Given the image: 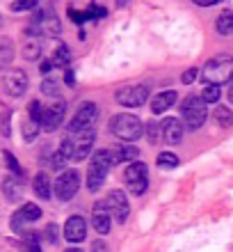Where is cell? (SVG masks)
Here are the masks:
<instances>
[{"mask_svg": "<svg viewBox=\"0 0 233 252\" xmlns=\"http://www.w3.org/2000/svg\"><path fill=\"white\" fill-rule=\"evenodd\" d=\"M231 76H233V58H229V55H220V58L208 60L206 66L201 69V78H204L206 85H222V83L231 80Z\"/></svg>", "mask_w": 233, "mask_h": 252, "instance_id": "1", "label": "cell"}, {"mask_svg": "<svg viewBox=\"0 0 233 252\" xmlns=\"http://www.w3.org/2000/svg\"><path fill=\"white\" fill-rule=\"evenodd\" d=\"M112 163H114L112 152L101 149V152L94 154L92 163H89V170H87V188H89V190H99V188L103 186V179H105V174Z\"/></svg>", "mask_w": 233, "mask_h": 252, "instance_id": "2", "label": "cell"}, {"mask_svg": "<svg viewBox=\"0 0 233 252\" xmlns=\"http://www.w3.org/2000/svg\"><path fill=\"white\" fill-rule=\"evenodd\" d=\"M110 131L119 140H124V142H133V140H137L142 133H144V126H142V122L137 120L135 115L121 113V115H114L112 117Z\"/></svg>", "mask_w": 233, "mask_h": 252, "instance_id": "3", "label": "cell"}, {"mask_svg": "<svg viewBox=\"0 0 233 252\" xmlns=\"http://www.w3.org/2000/svg\"><path fill=\"white\" fill-rule=\"evenodd\" d=\"M181 113H183L185 124L194 131V128L204 126V122H206V117H208V108H206V103H204V99H199V96H187V99L183 101V106H181Z\"/></svg>", "mask_w": 233, "mask_h": 252, "instance_id": "4", "label": "cell"}, {"mask_svg": "<svg viewBox=\"0 0 233 252\" xmlns=\"http://www.w3.org/2000/svg\"><path fill=\"white\" fill-rule=\"evenodd\" d=\"M124 179H126L128 190L133 192V195H142V192L147 190V184H149V170H147V165H144V163H140V160L130 163V165L126 167Z\"/></svg>", "mask_w": 233, "mask_h": 252, "instance_id": "5", "label": "cell"}, {"mask_svg": "<svg viewBox=\"0 0 233 252\" xmlns=\"http://www.w3.org/2000/svg\"><path fill=\"white\" fill-rule=\"evenodd\" d=\"M149 94H151V90L147 85H126L117 90V101H119L121 106L140 108L147 103Z\"/></svg>", "mask_w": 233, "mask_h": 252, "instance_id": "6", "label": "cell"}, {"mask_svg": "<svg viewBox=\"0 0 233 252\" xmlns=\"http://www.w3.org/2000/svg\"><path fill=\"white\" fill-rule=\"evenodd\" d=\"M78 188H80V174L76 170H67V172H62L55 179V197L67 202L78 192Z\"/></svg>", "mask_w": 233, "mask_h": 252, "instance_id": "7", "label": "cell"}, {"mask_svg": "<svg viewBox=\"0 0 233 252\" xmlns=\"http://www.w3.org/2000/svg\"><path fill=\"white\" fill-rule=\"evenodd\" d=\"M96 117H99V108H96V103H82V106L76 110L74 120H71V124H69V131L71 133L89 131L92 124L96 122Z\"/></svg>", "mask_w": 233, "mask_h": 252, "instance_id": "8", "label": "cell"}, {"mask_svg": "<svg viewBox=\"0 0 233 252\" xmlns=\"http://www.w3.org/2000/svg\"><path fill=\"white\" fill-rule=\"evenodd\" d=\"M64 113H67V103L64 101H57L53 106L44 108V115H41V128L48 133H53L55 128H60V124L64 122Z\"/></svg>", "mask_w": 233, "mask_h": 252, "instance_id": "9", "label": "cell"}, {"mask_svg": "<svg viewBox=\"0 0 233 252\" xmlns=\"http://www.w3.org/2000/svg\"><path fill=\"white\" fill-rule=\"evenodd\" d=\"M2 85H5V92L9 96H23L27 90V76L26 71H21V69H9L5 73V78H2Z\"/></svg>", "mask_w": 233, "mask_h": 252, "instance_id": "10", "label": "cell"}, {"mask_svg": "<svg viewBox=\"0 0 233 252\" xmlns=\"http://www.w3.org/2000/svg\"><path fill=\"white\" fill-rule=\"evenodd\" d=\"M107 209L117 216V220L119 222H126L128 218V211H130V206H128V197L124 190H112L110 195H107Z\"/></svg>", "mask_w": 233, "mask_h": 252, "instance_id": "11", "label": "cell"}, {"mask_svg": "<svg viewBox=\"0 0 233 252\" xmlns=\"http://www.w3.org/2000/svg\"><path fill=\"white\" fill-rule=\"evenodd\" d=\"M94 138H96V133H94V128L78 133V140L74 142V158H71V160H85L87 156L92 154Z\"/></svg>", "mask_w": 233, "mask_h": 252, "instance_id": "12", "label": "cell"}, {"mask_svg": "<svg viewBox=\"0 0 233 252\" xmlns=\"http://www.w3.org/2000/svg\"><path fill=\"white\" fill-rule=\"evenodd\" d=\"M85 234H87V225L80 216H71L64 222V239L71 241V243H80V241L85 239Z\"/></svg>", "mask_w": 233, "mask_h": 252, "instance_id": "13", "label": "cell"}, {"mask_svg": "<svg viewBox=\"0 0 233 252\" xmlns=\"http://www.w3.org/2000/svg\"><path fill=\"white\" fill-rule=\"evenodd\" d=\"M160 126H162V140L167 145H179L183 140V124L176 117H167L165 122H160Z\"/></svg>", "mask_w": 233, "mask_h": 252, "instance_id": "14", "label": "cell"}, {"mask_svg": "<svg viewBox=\"0 0 233 252\" xmlns=\"http://www.w3.org/2000/svg\"><path fill=\"white\" fill-rule=\"evenodd\" d=\"M37 30H39L41 34L55 37V34L62 32V23H60V19H57L55 14H51V12H39V16H37Z\"/></svg>", "mask_w": 233, "mask_h": 252, "instance_id": "15", "label": "cell"}, {"mask_svg": "<svg viewBox=\"0 0 233 252\" xmlns=\"http://www.w3.org/2000/svg\"><path fill=\"white\" fill-rule=\"evenodd\" d=\"M2 192H5V197L9 199V202H16V199L23 197V181L19 179V177H5L2 179Z\"/></svg>", "mask_w": 233, "mask_h": 252, "instance_id": "16", "label": "cell"}, {"mask_svg": "<svg viewBox=\"0 0 233 252\" xmlns=\"http://www.w3.org/2000/svg\"><path fill=\"white\" fill-rule=\"evenodd\" d=\"M71 158H74V142H71V140H62V145L57 147V152L53 154V167L60 170V167H64Z\"/></svg>", "mask_w": 233, "mask_h": 252, "instance_id": "17", "label": "cell"}, {"mask_svg": "<svg viewBox=\"0 0 233 252\" xmlns=\"http://www.w3.org/2000/svg\"><path fill=\"white\" fill-rule=\"evenodd\" d=\"M176 99H179V96H176V92H174V90L160 92L158 96H155V99L151 101V110H154L155 115H162L165 110H169V108H172L174 103H176Z\"/></svg>", "mask_w": 233, "mask_h": 252, "instance_id": "18", "label": "cell"}, {"mask_svg": "<svg viewBox=\"0 0 233 252\" xmlns=\"http://www.w3.org/2000/svg\"><path fill=\"white\" fill-rule=\"evenodd\" d=\"M92 225H94V229H96L99 234H107V232H110L112 220H110V213L103 211V204H96V213L92 216Z\"/></svg>", "mask_w": 233, "mask_h": 252, "instance_id": "19", "label": "cell"}, {"mask_svg": "<svg viewBox=\"0 0 233 252\" xmlns=\"http://www.w3.org/2000/svg\"><path fill=\"white\" fill-rule=\"evenodd\" d=\"M16 218H19L21 222H37V220L41 218V209L37 204H32V202H27V204H23L19 209Z\"/></svg>", "mask_w": 233, "mask_h": 252, "instance_id": "20", "label": "cell"}, {"mask_svg": "<svg viewBox=\"0 0 233 252\" xmlns=\"http://www.w3.org/2000/svg\"><path fill=\"white\" fill-rule=\"evenodd\" d=\"M32 188H34V195L37 197H41V199H51V179H48V174H37L34 177V184H32Z\"/></svg>", "mask_w": 233, "mask_h": 252, "instance_id": "21", "label": "cell"}, {"mask_svg": "<svg viewBox=\"0 0 233 252\" xmlns=\"http://www.w3.org/2000/svg\"><path fill=\"white\" fill-rule=\"evenodd\" d=\"M14 41L9 37H0V69H5L14 60Z\"/></svg>", "mask_w": 233, "mask_h": 252, "instance_id": "22", "label": "cell"}, {"mask_svg": "<svg viewBox=\"0 0 233 252\" xmlns=\"http://www.w3.org/2000/svg\"><path fill=\"white\" fill-rule=\"evenodd\" d=\"M140 156V152H137V147H133L130 142H126V145H121L117 152L112 154L114 163H121V160H135Z\"/></svg>", "mask_w": 233, "mask_h": 252, "instance_id": "23", "label": "cell"}, {"mask_svg": "<svg viewBox=\"0 0 233 252\" xmlns=\"http://www.w3.org/2000/svg\"><path fill=\"white\" fill-rule=\"evenodd\" d=\"M215 30L220 34H231L233 32V14L231 12H222L215 21Z\"/></svg>", "mask_w": 233, "mask_h": 252, "instance_id": "24", "label": "cell"}, {"mask_svg": "<svg viewBox=\"0 0 233 252\" xmlns=\"http://www.w3.org/2000/svg\"><path fill=\"white\" fill-rule=\"evenodd\" d=\"M21 55L26 58V60H39L41 58V44L37 39H30L23 44V48H21Z\"/></svg>", "mask_w": 233, "mask_h": 252, "instance_id": "25", "label": "cell"}, {"mask_svg": "<svg viewBox=\"0 0 233 252\" xmlns=\"http://www.w3.org/2000/svg\"><path fill=\"white\" fill-rule=\"evenodd\" d=\"M213 117H215V122H217L220 126H231L233 124V113L229 110L227 106H217V108H215Z\"/></svg>", "mask_w": 233, "mask_h": 252, "instance_id": "26", "label": "cell"}, {"mask_svg": "<svg viewBox=\"0 0 233 252\" xmlns=\"http://www.w3.org/2000/svg\"><path fill=\"white\" fill-rule=\"evenodd\" d=\"M69 60H71V53H69V48L62 44V46H57L55 48V53H53V66H64V64H69Z\"/></svg>", "mask_w": 233, "mask_h": 252, "instance_id": "27", "label": "cell"}, {"mask_svg": "<svg viewBox=\"0 0 233 252\" xmlns=\"http://www.w3.org/2000/svg\"><path fill=\"white\" fill-rule=\"evenodd\" d=\"M39 131H41V124H37V122H32V120H27L26 124H23V140H26V142H32V140H37Z\"/></svg>", "mask_w": 233, "mask_h": 252, "instance_id": "28", "label": "cell"}, {"mask_svg": "<svg viewBox=\"0 0 233 252\" xmlns=\"http://www.w3.org/2000/svg\"><path fill=\"white\" fill-rule=\"evenodd\" d=\"M147 135L151 140V145H158L160 140H162V126H160V122H147Z\"/></svg>", "mask_w": 233, "mask_h": 252, "instance_id": "29", "label": "cell"}, {"mask_svg": "<svg viewBox=\"0 0 233 252\" xmlns=\"http://www.w3.org/2000/svg\"><path fill=\"white\" fill-rule=\"evenodd\" d=\"M220 85H206L204 87V94H201V99L204 103H217L220 101Z\"/></svg>", "mask_w": 233, "mask_h": 252, "instance_id": "30", "label": "cell"}, {"mask_svg": "<svg viewBox=\"0 0 233 252\" xmlns=\"http://www.w3.org/2000/svg\"><path fill=\"white\" fill-rule=\"evenodd\" d=\"M179 165V156L172 152H162L158 156V167H167V170H172V167Z\"/></svg>", "mask_w": 233, "mask_h": 252, "instance_id": "31", "label": "cell"}, {"mask_svg": "<svg viewBox=\"0 0 233 252\" xmlns=\"http://www.w3.org/2000/svg\"><path fill=\"white\" fill-rule=\"evenodd\" d=\"M41 92L46 94V96H57L60 94V83L55 78H46L41 83Z\"/></svg>", "mask_w": 233, "mask_h": 252, "instance_id": "32", "label": "cell"}, {"mask_svg": "<svg viewBox=\"0 0 233 252\" xmlns=\"http://www.w3.org/2000/svg\"><path fill=\"white\" fill-rule=\"evenodd\" d=\"M27 113H30V120L39 124V122H41V115H44V106H41L39 101L34 99V101H30V106H27Z\"/></svg>", "mask_w": 233, "mask_h": 252, "instance_id": "33", "label": "cell"}, {"mask_svg": "<svg viewBox=\"0 0 233 252\" xmlns=\"http://www.w3.org/2000/svg\"><path fill=\"white\" fill-rule=\"evenodd\" d=\"M34 5H37V0H14L12 9L14 12H27V9H32Z\"/></svg>", "mask_w": 233, "mask_h": 252, "instance_id": "34", "label": "cell"}, {"mask_svg": "<svg viewBox=\"0 0 233 252\" xmlns=\"http://www.w3.org/2000/svg\"><path fill=\"white\" fill-rule=\"evenodd\" d=\"M2 158H5L7 167H9V170H12L14 174H21V172H23V170H21V165H19V160L14 158V156H12L9 152H2Z\"/></svg>", "mask_w": 233, "mask_h": 252, "instance_id": "35", "label": "cell"}, {"mask_svg": "<svg viewBox=\"0 0 233 252\" xmlns=\"http://www.w3.org/2000/svg\"><path fill=\"white\" fill-rule=\"evenodd\" d=\"M0 113H2V120H0V133H2V135H9V117H12V113H9L7 108H0Z\"/></svg>", "mask_w": 233, "mask_h": 252, "instance_id": "36", "label": "cell"}, {"mask_svg": "<svg viewBox=\"0 0 233 252\" xmlns=\"http://www.w3.org/2000/svg\"><path fill=\"white\" fill-rule=\"evenodd\" d=\"M44 234H46V239L51 241V243H57V225H55V222H51Z\"/></svg>", "mask_w": 233, "mask_h": 252, "instance_id": "37", "label": "cell"}, {"mask_svg": "<svg viewBox=\"0 0 233 252\" xmlns=\"http://www.w3.org/2000/svg\"><path fill=\"white\" fill-rule=\"evenodd\" d=\"M197 73H199L197 69H187V71L183 73V83H185V85H190V83H192V80L197 78Z\"/></svg>", "mask_w": 233, "mask_h": 252, "instance_id": "38", "label": "cell"}, {"mask_svg": "<svg viewBox=\"0 0 233 252\" xmlns=\"http://www.w3.org/2000/svg\"><path fill=\"white\" fill-rule=\"evenodd\" d=\"M92 252H107L105 241H94V243H92Z\"/></svg>", "mask_w": 233, "mask_h": 252, "instance_id": "39", "label": "cell"}, {"mask_svg": "<svg viewBox=\"0 0 233 252\" xmlns=\"http://www.w3.org/2000/svg\"><path fill=\"white\" fill-rule=\"evenodd\" d=\"M192 2L199 7H213V5H217V2H222V0H192Z\"/></svg>", "mask_w": 233, "mask_h": 252, "instance_id": "40", "label": "cell"}, {"mask_svg": "<svg viewBox=\"0 0 233 252\" xmlns=\"http://www.w3.org/2000/svg\"><path fill=\"white\" fill-rule=\"evenodd\" d=\"M85 19H87V16L82 12H74V9H71V21H76V23H82Z\"/></svg>", "mask_w": 233, "mask_h": 252, "instance_id": "41", "label": "cell"}, {"mask_svg": "<svg viewBox=\"0 0 233 252\" xmlns=\"http://www.w3.org/2000/svg\"><path fill=\"white\" fill-rule=\"evenodd\" d=\"M51 69H53V62H51V60H48V62H41V69H39L41 73H48Z\"/></svg>", "mask_w": 233, "mask_h": 252, "instance_id": "42", "label": "cell"}, {"mask_svg": "<svg viewBox=\"0 0 233 252\" xmlns=\"http://www.w3.org/2000/svg\"><path fill=\"white\" fill-rule=\"evenodd\" d=\"M64 80H67L69 85H74V83H76V76H74V71H71V69H69V71H67V76H64Z\"/></svg>", "mask_w": 233, "mask_h": 252, "instance_id": "43", "label": "cell"}, {"mask_svg": "<svg viewBox=\"0 0 233 252\" xmlns=\"http://www.w3.org/2000/svg\"><path fill=\"white\" fill-rule=\"evenodd\" d=\"M227 96H229V101L233 103V76H231V80H229V92H227Z\"/></svg>", "mask_w": 233, "mask_h": 252, "instance_id": "44", "label": "cell"}, {"mask_svg": "<svg viewBox=\"0 0 233 252\" xmlns=\"http://www.w3.org/2000/svg\"><path fill=\"white\" fill-rule=\"evenodd\" d=\"M64 252H82V250H80V248H67Z\"/></svg>", "mask_w": 233, "mask_h": 252, "instance_id": "45", "label": "cell"}]
</instances>
